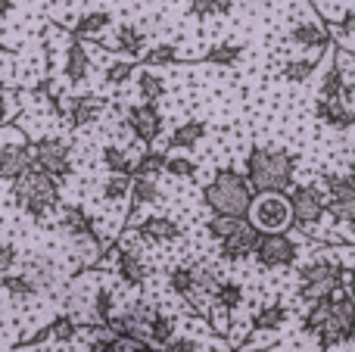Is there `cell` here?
Returning <instances> with one entry per match:
<instances>
[{
	"mask_svg": "<svg viewBox=\"0 0 355 352\" xmlns=\"http://www.w3.org/2000/svg\"><path fill=\"white\" fill-rule=\"evenodd\" d=\"M340 31H343V35H355V6L340 19Z\"/></svg>",
	"mask_w": 355,
	"mask_h": 352,
	"instance_id": "49",
	"label": "cell"
},
{
	"mask_svg": "<svg viewBox=\"0 0 355 352\" xmlns=\"http://www.w3.org/2000/svg\"><path fill=\"white\" fill-rule=\"evenodd\" d=\"M19 265V249L16 243H0V274L12 272Z\"/></svg>",
	"mask_w": 355,
	"mask_h": 352,
	"instance_id": "46",
	"label": "cell"
},
{
	"mask_svg": "<svg viewBox=\"0 0 355 352\" xmlns=\"http://www.w3.org/2000/svg\"><path fill=\"white\" fill-rule=\"evenodd\" d=\"M162 352H206V349H202V343L196 337H172L162 346Z\"/></svg>",
	"mask_w": 355,
	"mask_h": 352,
	"instance_id": "45",
	"label": "cell"
},
{
	"mask_svg": "<svg viewBox=\"0 0 355 352\" xmlns=\"http://www.w3.org/2000/svg\"><path fill=\"white\" fill-rule=\"evenodd\" d=\"M315 116L334 131H346L355 125V109L346 100H331V97H318L315 100Z\"/></svg>",
	"mask_w": 355,
	"mask_h": 352,
	"instance_id": "16",
	"label": "cell"
},
{
	"mask_svg": "<svg viewBox=\"0 0 355 352\" xmlns=\"http://www.w3.org/2000/svg\"><path fill=\"white\" fill-rule=\"evenodd\" d=\"M106 28H112V12L110 10H87L75 19V35L78 37H97Z\"/></svg>",
	"mask_w": 355,
	"mask_h": 352,
	"instance_id": "28",
	"label": "cell"
},
{
	"mask_svg": "<svg viewBox=\"0 0 355 352\" xmlns=\"http://www.w3.org/2000/svg\"><path fill=\"white\" fill-rule=\"evenodd\" d=\"M209 299H212V306H218L221 312H234V309H240V303H243V287H240L237 281L225 278L215 284V290Z\"/></svg>",
	"mask_w": 355,
	"mask_h": 352,
	"instance_id": "29",
	"label": "cell"
},
{
	"mask_svg": "<svg viewBox=\"0 0 355 352\" xmlns=\"http://www.w3.org/2000/svg\"><path fill=\"white\" fill-rule=\"evenodd\" d=\"M116 50L125 56H135V60H141V53L147 50V31L141 28V25L135 22H125L116 28Z\"/></svg>",
	"mask_w": 355,
	"mask_h": 352,
	"instance_id": "24",
	"label": "cell"
},
{
	"mask_svg": "<svg viewBox=\"0 0 355 352\" xmlns=\"http://www.w3.org/2000/svg\"><path fill=\"white\" fill-rule=\"evenodd\" d=\"M131 193V175H112L103 181V200L106 203H122Z\"/></svg>",
	"mask_w": 355,
	"mask_h": 352,
	"instance_id": "40",
	"label": "cell"
},
{
	"mask_svg": "<svg viewBox=\"0 0 355 352\" xmlns=\"http://www.w3.org/2000/svg\"><path fill=\"white\" fill-rule=\"evenodd\" d=\"M259 240H262V231H259L250 218H243L240 228H234L225 240H218V253L225 262H246L256 256Z\"/></svg>",
	"mask_w": 355,
	"mask_h": 352,
	"instance_id": "13",
	"label": "cell"
},
{
	"mask_svg": "<svg viewBox=\"0 0 355 352\" xmlns=\"http://www.w3.org/2000/svg\"><path fill=\"white\" fill-rule=\"evenodd\" d=\"M12 10H16V0H0V19H6Z\"/></svg>",
	"mask_w": 355,
	"mask_h": 352,
	"instance_id": "51",
	"label": "cell"
},
{
	"mask_svg": "<svg viewBox=\"0 0 355 352\" xmlns=\"http://www.w3.org/2000/svg\"><path fill=\"white\" fill-rule=\"evenodd\" d=\"M162 125H166V118H162L159 106H156L153 100L131 103L128 109H125V128H128L131 137H135V141H141L144 147H153V143L159 141Z\"/></svg>",
	"mask_w": 355,
	"mask_h": 352,
	"instance_id": "10",
	"label": "cell"
},
{
	"mask_svg": "<svg viewBox=\"0 0 355 352\" xmlns=\"http://www.w3.org/2000/svg\"><path fill=\"white\" fill-rule=\"evenodd\" d=\"M346 272L349 268L337 259V256H318L309 265L300 268V284H296V297L302 306H312L318 299H327L346 287Z\"/></svg>",
	"mask_w": 355,
	"mask_h": 352,
	"instance_id": "4",
	"label": "cell"
},
{
	"mask_svg": "<svg viewBox=\"0 0 355 352\" xmlns=\"http://www.w3.org/2000/svg\"><path fill=\"white\" fill-rule=\"evenodd\" d=\"M116 352H162L156 343H150V340H137V337H131V340H122L119 337V349Z\"/></svg>",
	"mask_w": 355,
	"mask_h": 352,
	"instance_id": "47",
	"label": "cell"
},
{
	"mask_svg": "<svg viewBox=\"0 0 355 352\" xmlns=\"http://www.w3.org/2000/svg\"><path fill=\"white\" fill-rule=\"evenodd\" d=\"M234 10V0H190V12L200 19L209 16H227Z\"/></svg>",
	"mask_w": 355,
	"mask_h": 352,
	"instance_id": "41",
	"label": "cell"
},
{
	"mask_svg": "<svg viewBox=\"0 0 355 352\" xmlns=\"http://www.w3.org/2000/svg\"><path fill=\"white\" fill-rule=\"evenodd\" d=\"M318 97H331V100H352V87L346 85V75L340 69V62L327 66V72L321 75V87H318Z\"/></svg>",
	"mask_w": 355,
	"mask_h": 352,
	"instance_id": "27",
	"label": "cell"
},
{
	"mask_svg": "<svg viewBox=\"0 0 355 352\" xmlns=\"http://www.w3.org/2000/svg\"><path fill=\"white\" fill-rule=\"evenodd\" d=\"M91 312H94V322L97 324H106L112 315H116V293H112V287L100 284L97 290H94Z\"/></svg>",
	"mask_w": 355,
	"mask_h": 352,
	"instance_id": "33",
	"label": "cell"
},
{
	"mask_svg": "<svg viewBox=\"0 0 355 352\" xmlns=\"http://www.w3.org/2000/svg\"><path fill=\"white\" fill-rule=\"evenodd\" d=\"M252 191L246 172H237V168H221V172L212 175L206 187H202V203L209 206L212 215H237L246 218L252 206Z\"/></svg>",
	"mask_w": 355,
	"mask_h": 352,
	"instance_id": "3",
	"label": "cell"
},
{
	"mask_svg": "<svg viewBox=\"0 0 355 352\" xmlns=\"http://www.w3.org/2000/svg\"><path fill=\"white\" fill-rule=\"evenodd\" d=\"M60 228L66 231L72 240H78L81 247L97 249L100 256L106 253L103 240H100V234H97V225H94L91 212H87L85 206H78V203H62V209H60Z\"/></svg>",
	"mask_w": 355,
	"mask_h": 352,
	"instance_id": "11",
	"label": "cell"
},
{
	"mask_svg": "<svg viewBox=\"0 0 355 352\" xmlns=\"http://www.w3.org/2000/svg\"><path fill=\"white\" fill-rule=\"evenodd\" d=\"M25 272L37 281V287H41V290H53L56 278H60V272H56V265H53V259H50V256H31Z\"/></svg>",
	"mask_w": 355,
	"mask_h": 352,
	"instance_id": "32",
	"label": "cell"
},
{
	"mask_svg": "<svg viewBox=\"0 0 355 352\" xmlns=\"http://www.w3.org/2000/svg\"><path fill=\"white\" fill-rule=\"evenodd\" d=\"M0 293H6L10 299H31L41 293V287L28 272H6L0 274Z\"/></svg>",
	"mask_w": 355,
	"mask_h": 352,
	"instance_id": "23",
	"label": "cell"
},
{
	"mask_svg": "<svg viewBox=\"0 0 355 352\" xmlns=\"http://www.w3.org/2000/svg\"><path fill=\"white\" fill-rule=\"evenodd\" d=\"M31 159H35L37 168L53 175L60 184L66 178H72V147L62 137H37L31 143Z\"/></svg>",
	"mask_w": 355,
	"mask_h": 352,
	"instance_id": "8",
	"label": "cell"
},
{
	"mask_svg": "<svg viewBox=\"0 0 355 352\" xmlns=\"http://www.w3.org/2000/svg\"><path fill=\"white\" fill-rule=\"evenodd\" d=\"M62 75H66L69 85H81V81H87V75H91V53H87V47L78 41V35H75V41L66 47Z\"/></svg>",
	"mask_w": 355,
	"mask_h": 352,
	"instance_id": "19",
	"label": "cell"
},
{
	"mask_svg": "<svg viewBox=\"0 0 355 352\" xmlns=\"http://www.w3.org/2000/svg\"><path fill=\"white\" fill-rule=\"evenodd\" d=\"M35 166V159H31V143H0V181H16L22 172H28V168Z\"/></svg>",
	"mask_w": 355,
	"mask_h": 352,
	"instance_id": "15",
	"label": "cell"
},
{
	"mask_svg": "<svg viewBox=\"0 0 355 352\" xmlns=\"http://www.w3.org/2000/svg\"><path fill=\"white\" fill-rule=\"evenodd\" d=\"M137 234L147 237V240H156V243H172V240H181L184 228L166 215H150L137 225Z\"/></svg>",
	"mask_w": 355,
	"mask_h": 352,
	"instance_id": "22",
	"label": "cell"
},
{
	"mask_svg": "<svg viewBox=\"0 0 355 352\" xmlns=\"http://www.w3.org/2000/svg\"><path fill=\"white\" fill-rule=\"evenodd\" d=\"M315 337H318V349L321 352H331L334 346H343V343L355 340V303L349 299L346 287L334 297L331 312H327L324 324L315 331Z\"/></svg>",
	"mask_w": 355,
	"mask_h": 352,
	"instance_id": "6",
	"label": "cell"
},
{
	"mask_svg": "<svg viewBox=\"0 0 355 352\" xmlns=\"http://www.w3.org/2000/svg\"><path fill=\"white\" fill-rule=\"evenodd\" d=\"M250 218L262 234H281V231L293 228V206H290V193L281 191H262L252 197Z\"/></svg>",
	"mask_w": 355,
	"mask_h": 352,
	"instance_id": "5",
	"label": "cell"
},
{
	"mask_svg": "<svg viewBox=\"0 0 355 352\" xmlns=\"http://www.w3.org/2000/svg\"><path fill=\"white\" fill-rule=\"evenodd\" d=\"M206 131H209L206 122H200V118H187V122H181L172 131V137H168V147H172V150H193L196 143L206 137Z\"/></svg>",
	"mask_w": 355,
	"mask_h": 352,
	"instance_id": "26",
	"label": "cell"
},
{
	"mask_svg": "<svg viewBox=\"0 0 355 352\" xmlns=\"http://www.w3.org/2000/svg\"><path fill=\"white\" fill-rule=\"evenodd\" d=\"M166 162H168V153L147 147L141 156H137V162H135V175H153V178H156V175L166 172Z\"/></svg>",
	"mask_w": 355,
	"mask_h": 352,
	"instance_id": "37",
	"label": "cell"
},
{
	"mask_svg": "<svg viewBox=\"0 0 355 352\" xmlns=\"http://www.w3.org/2000/svg\"><path fill=\"white\" fill-rule=\"evenodd\" d=\"M12 116H16V100H12L10 94H0V128H3Z\"/></svg>",
	"mask_w": 355,
	"mask_h": 352,
	"instance_id": "48",
	"label": "cell"
},
{
	"mask_svg": "<svg viewBox=\"0 0 355 352\" xmlns=\"http://www.w3.org/2000/svg\"><path fill=\"white\" fill-rule=\"evenodd\" d=\"M175 337V318L172 315H166L162 309H156V315L150 318V331H147V340L150 343H156V346H166L168 340Z\"/></svg>",
	"mask_w": 355,
	"mask_h": 352,
	"instance_id": "35",
	"label": "cell"
},
{
	"mask_svg": "<svg viewBox=\"0 0 355 352\" xmlns=\"http://www.w3.org/2000/svg\"><path fill=\"white\" fill-rule=\"evenodd\" d=\"M103 78H106V85H112V87L125 85V81L135 78V62H131V60L110 62V66H106V72H103Z\"/></svg>",
	"mask_w": 355,
	"mask_h": 352,
	"instance_id": "44",
	"label": "cell"
},
{
	"mask_svg": "<svg viewBox=\"0 0 355 352\" xmlns=\"http://www.w3.org/2000/svg\"><path fill=\"white\" fill-rule=\"evenodd\" d=\"M327 212L337 225H355V181L352 175H327Z\"/></svg>",
	"mask_w": 355,
	"mask_h": 352,
	"instance_id": "12",
	"label": "cell"
},
{
	"mask_svg": "<svg viewBox=\"0 0 355 352\" xmlns=\"http://www.w3.org/2000/svg\"><path fill=\"white\" fill-rule=\"evenodd\" d=\"M349 175H352V181H355V159H352V172Z\"/></svg>",
	"mask_w": 355,
	"mask_h": 352,
	"instance_id": "52",
	"label": "cell"
},
{
	"mask_svg": "<svg viewBox=\"0 0 355 352\" xmlns=\"http://www.w3.org/2000/svg\"><path fill=\"white\" fill-rule=\"evenodd\" d=\"M135 62H141V66H178L181 53H178L175 44H156V47L144 50L141 60H135Z\"/></svg>",
	"mask_w": 355,
	"mask_h": 352,
	"instance_id": "36",
	"label": "cell"
},
{
	"mask_svg": "<svg viewBox=\"0 0 355 352\" xmlns=\"http://www.w3.org/2000/svg\"><path fill=\"white\" fill-rule=\"evenodd\" d=\"M100 162H103V168L112 175H135V159L128 156V150L116 147V143H106L103 153H100Z\"/></svg>",
	"mask_w": 355,
	"mask_h": 352,
	"instance_id": "31",
	"label": "cell"
},
{
	"mask_svg": "<svg viewBox=\"0 0 355 352\" xmlns=\"http://www.w3.org/2000/svg\"><path fill=\"white\" fill-rule=\"evenodd\" d=\"M78 322H75L69 312H62V315H56L53 322H50V340L56 343H72L75 337H78Z\"/></svg>",
	"mask_w": 355,
	"mask_h": 352,
	"instance_id": "39",
	"label": "cell"
},
{
	"mask_svg": "<svg viewBox=\"0 0 355 352\" xmlns=\"http://www.w3.org/2000/svg\"><path fill=\"white\" fill-rule=\"evenodd\" d=\"M168 287H172L175 297H181L184 303L196 306V299H200V278H196V265H175L172 272H168Z\"/></svg>",
	"mask_w": 355,
	"mask_h": 352,
	"instance_id": "20",
	"label": "cell"
},
{
	"mask_svg": "<svg viewBox=\"0 0 355 352\" xmlns=\"http://www.w3.org/2000/svg\"><path fill=\"white\" fill-rule=\"evenodd\" d=\"M315 66H318V53L315 56H296V60H287L281 69V78L290 81V85H306L315 75Z\"/></svg>",
	"mask_w": 355,
	"mask_h": 352,
	"instance_id": "30",
	"label": "cell"
},
{
	"mask_svg": "<svg viewBox=\"0 0 355 352\" xmlns=\"http://www.w3.org/2000/svg\"><path fill=\"white\" fill-rule=\"evenodd\" d=\"M106 109H110V100L94 97V94L66 100V118H69V125H72V128H87V125L100 122Z\"/></svg>",
	"mask_w": 355,
	"mask_h": 352,
	"instance_id": "14",
	"label": "cell"
},
{
	"mask_svg": "<svg viewBox=\"0 0 355 352\" xmlns=\"http://www.w3.org/2000/svg\"><path fill=\"white\" fill-rule=\"evenodd\" d=\"M159 197H162V191H159V181H156L153 175H131V193H128L131 215H135L137 209H144V206L159 203Z\"/></svg>",
	"mask_w": 355,
	"mask_h": 352,
	"instance_id": "21",
	"label": "cell"
},
{
	"mask_svg": "<svg viewBox=\"0 0 355 352\" xmlns=\"http://www.w3.org/2000/svg\"><path fill=\"white\" fill-rule=\"evenodd\" d=\"M290 41L302 50H327L331 47V31H327L321 22L300 19V22L290 25Z\"/></svg>",
	"mask_w": 355,
	"mask_h": 352,
	"instance_id": "18",
	"label": "cell"
},
{
	"mask_svg": "<svg viewBox=\"0 0 355 352\" xmlns=\"http://www.w3.org/2000/svg\"><path fill=\"white\" fill-rule=\"evenodd\" d=\"M240 56H243V44L227 41V44H212V47L202 53V60L212 62V66H237Z\"/></svg>",
	"mask_w": 355,
	"mask_h": 352,
	"instance_id": "34",
	"label": "cell"
},
{
	"mask_svg": "<svg viewBox=\"0 0 355 352\" xmlns=\"http://www.w3.org/2000/svg\"><path fill=\"white\" fill-rule=\"evenodd\" d=\"M256 265L265 268V272H277V268H290L300 259V243L290 237V231H281V234H262L256 247Z\"/></svg>",
	"mask_w": 355,
	"mask_h": 352,
	"instance_id": "9",
	"label": "cell"
},
{
	"mask_svg": "<svg viewBox=\"0 0 355 352\" xmlns=\"http://www.w3.org/2000/svg\"><path fill=\"white\" fill-rule=\"evenodd\" d=\"M290 206H293V228L312 234L327 215V193H321L315 184H296L290 187Z\"/></svg>",
	"mask_w": 355,
	"mask_h": 352,
	"instance_id": "7",
	"label": "cell"
},
{
	"mask_svg": "<svg viewBox=\"0 0 355 352\" xmlns=\"http://www.w3.org/2000/svg\"><path fill=\"white\" fill-rule=\"evenodd\" d=\"M116 274L128 287H135V290H141L147 284V265H144V259L131 247H119V243H116Z\"/></svg>",
	"mask_w": 355,
	"mask_h": 352,
	"instance_id": "17",
	"label": "cell"
},
{
	"mask_svg": "<svg viewBox=\"0 0 355 352\" xmlns=\"http://www.w3.org/2000/svg\"><path fill=\"white\" fill-rule=\"evenodd\" d=\"M166 175L175 181H190L196 175V162L184 153H175V156H168V162H166Z\"/></svg>",
	"mask_w": 355,
	"mask_h": 352,
	"instance_id": "42",
	"label": "cell"
},
{
	"mask_svg": "<svg viewBox=\"0 0 355 352\" xmlns=\"http://www.w3.org/2000/svg\"><path fill=\"white\" fill-rule=\"evenodd\" d=\"M346 293H349V299L355 303V268L346 272Z\"/></svg>",
	"mask_w": 355,
	"mask_h": 352,
	"instance_id": "50",
	"label": "cell"
},
{
	"mask_svg": "<svg viewBox=\"0 0 355 352\" xmlns=\"http://www.w3.org/2000/svg\"><path fill=\"white\" fill-rule=\"evenodd\" d=\"M135 78H137V91H141L144 100H153V103H156L159 97H166V81H162L156 72L144 69V72H137Z\"/></svg>",
	"mask_w": 355,
	"mask_h": 352,
	"instance_id": "38",
	"label": "cell"
},
{
	"mask_svg": "<svg viewBox=\"0 0 355 352\" xmlns=\"http://www.w3.org/2000/svg\"><path fill=\"white\" fill-rule=\"evenodd\" d=\"M287 306L284 303H265L262 309L252 315V331L256 334H277V331L287 324Z\"/></svg>",
	"mask_w": 355,
	"mask_h": 352,
	"instance_id": "25",
	"label": "cell"
},
{
	"mask_svg": "<svg viewBox=\"0 0 355 352\" xmlns=\"http://www.w3.org/2000/svg\"><path fill=\"white\" fill-rule=\"evenodd\" d=\"M240 222H243V218H237V215H212L206 222V234L212 237V240H225L234 228H240Z\"/></svg>",
	"mask_w": 355,
	"mask_h": 352,
	"instance_id": "43",
	"label": "cell"
},
{
	"mask_svg": "<svg viewBox=\"0 0 355 352\" xmlns=\"http://www.w3.org/2000/svg\"><path fill=\"white\" fill-rule=\"evenodd\" d=\"M352 62H355V53H352Z\"/></svg>",
	"mask_w": 355,
	"mask_h": 352,
	"instance_id": "53",
	"label": "cell"
},
{
	"mask_svg": "<svg viewBox=\"0 0 355 352\" xmlns=\"http://www.w3.org/2000/svg\"><path fill=\"white\" fill-rule=\"evenodd\" d=\"M246 178L252 191H281L287 193L296 178V153L284 147H252L246 156Z\"/></svg>",
	"mask_w": 355,
	"mask_h": 352,
	"instance_id": "1",
	"label": "cell"
},
{
	"mask_svg": "<svg viewBox=\"0 0 355 352\" xmlns=\"http://www.w3.org/2000/svg\"><path fill=\"white\" fill-rule=\"evenodd\" d=\"M12 203L25 212L28 218L41 222V218L53 215L62 209V197H60V181L50 172L31 166L28 172H22L12 181Z\"/></svg>",
	"mask_w": 355,
	"mask_h": 352,
	"instance_id": "2",
	"label": "cell"
}]
</instances>
